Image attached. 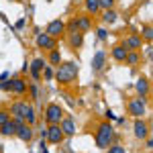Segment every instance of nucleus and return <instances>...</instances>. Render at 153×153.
<instances>
[{"label": "nucleus", "mask_w": 153, "mask_h": 153, "mask_svg": "<svg viewBox=\"0 0 153 153\" xmlns=\"http://www.w3.org/2000/svg\"><path fill=\"white\" fill-rule=\"evenodd\" d=\"M53 78L61 84L74 82V80L78 78V65H76V61H63V63H59V68H57V71H55Z\"/></svg>", "instance_id": "1"}, {"label": "nucleus", "mask_w": 153, "mask_h": 153, "mask_svg": "<svg viewBox=\"0 0 153 153\" xmlns=\"http://www.w3.org/2000/svg\"><path fill=\"white\" fill-rule=\"evenodd\" d=\"M110 141H112V125H110V123H102V125H98L96 145H98L100 149H106Z\"/></svg>", "instance_id": "2"}, {"label": "nucleus", "mask_w": 153, "mask_h": 153, "mask_svg": "<svg viewBox=\"0 0 153 153\" xmlns=\"http://www.w3.org/2000/svg\"><path fill=\"white\" fill-rule=\"evenodd\" d=\"M129 112L133 114L135 118H141L145 112H147V106H145V100H143L141 96L139 98H133L129 100Z\"/></svg>", "instance_id": "3"}, {"label": "nucleus", "mask_w": 153, "mask_h": 153, "mask_svg": "<svg viewBox=\"0 0 153 153\" xmlns=\"http://www.w3.org/2000/svg\"><path fill=\"white\" fill-rule=\"evenodd\" d=\"M63 137H65V135H63V131H61V127H59V123H51V125H49V129H47V139H49V143L59 145Z\"/></svg>", "instance_id": "4"}, {"label": "nucleus", "mask_w": 153, "mask_h": 153, "mask_svg": "<svg viewBox=\"0 0 153 153\" xmlns=\"http://www.w3.org/2000/svg\"><path fill=\"white\" fill-rule=\"evenodd\" d=\"M45 117H47L49 125H51V123H59V120L63 118V110H61L59 104H49L47 110H45Z\"/></svg>", "instance_id": "5"}, {"label": "nucleus", "mask_w": 153, "mask_h": 153, "mask_svg": "<svg viewBox=\"0 0 153 153\" xmlns=\"http://www.w3.org/2000/svg\"><path fill=\"white\" fill-rule=\"evenodd\" d=\"M37 47H43V49H55V39L49 37L47 33H39L37 35Z\"/></svg>", "instance_id": "6"}, {"label": "nucleus", "mask_w": 153, "mask_h": 153, "mask_svg": "<svg viewBox=\"0 0 153 153\" xmlns=\"http://www.w3.org/2000/svg\"><path fill=\"white\" fill-rule=\"evenodd\" d=\"M63 31H65V23H63V21H51V23L47 25V31H45V33H47L49 37H57V35H61Z\"/></svg>", "instance_id": "7"}, {"label": "nucleus", "mask_w": 153, "mask_h": 153, "mask_svg": "<svg viewBox=\"0 0 153 153\" xmlns=\"http://www.w3.org/2000/svg\"><path fill=\"white\" fill-rule=\"evenodd\" d=\"M45 68V59H41V57H37L31 61V76H33V80L35 82H39L41 80V70Z\"/></svg>", "instance_id": "8"}, {"label": "nucleus", "mask_w": 153, "mask_h": 153, "mask_svg": "<svg viewBox=\"0 0 153 153\" xmlns=\"http://www.w3.org/2000/svg\"><path fill=\"white\" fill-rule=\"evenodd\" d=\"M8 90H12L14 94H25L27 92V84H25L23 78H12L8 82Z\"/></svg>", "instance_id": "9"}, {"label": "nucleus", "mask_w": 153, "mask_h": 153, "mask_svg": "<svg viewBox=\"0 0 153 153\" xmlns=\"http://www.w3.org/2000/svg\"><path fill=\"white\" fill-rule=\"evenodd\" d=\"M133 133H135V137H137V139H145V137H147V133H149V129H147V125L143 123L141 118H137V120H135V125H133Z\"/></svg>", "instance_id": "10"}, {"label": "nucleus", "mask_w": 153, "mask_h": 153, "mask_svg": "<svg viewBox=\"0 0 153 153\" xmlns=\"http://www.w3.org/2000/svg\"><path fill=\"white\" fill-rule=\"evenodd\" d=\"M16 135H19L23 141H31V139H33V129L27 127L25 123H19V125H16Z\"/></svg>", "instance_id": "11"}, {"label": "nucleus", "mask_w": 153, "mask_h": 153, "mask_svg": "<svg viewBox=\"0 0 153 153\" xmlns=\"http://www.w3.org/2000/svg\"><path fill=\"white\" fill-rule=\"evenodd\" d=\"M59 127H61V131H63V135H74L76 133V123H74V118H61L59 120Z\"/></svg>", "instance_id": "12"}, {"label": "nucleus", "mask_w": 153, "mask_h": 153, "mask_svg": "<svg viewBox=\"0 0 153 153\" xmlns=\"http://www.w3.org/2000/svg\"><path fill=\"white\" fill-rule=\"evenodd\" d=\"M0 135H2V137H12V135H16V123H14V120H6L4 125H0Z\"/></svg>", "instance_id": "13"}, {"label": "nucleus", "mask_w": 153, "mask_h": 153, "mask_svg": "<svg viewBox=\"0 0 153 153\" xmlns=\"http://www.w3.org/2000/svg\"><path fill=\"white\" fill-rule=\"evenodd\" d=\"M104 61H106V53H104V51H96L94 59H92V70L100 71L102 68H104Z\"/></svg>", "instance_id": "14"}, {"label": "nucleus", "mask_w": 153, "mask_h": 153, "mask_svg": "<svg viewBox=\"0 0 153 153\" xmlns=\"http://www.w3.org/2000/svg\"><path fill=\"white\" fill-rule=\"evenodd\" d=\"M10 112L14 114V118H23L25 120V112H27V102H14L10 106Z\"/></svg>", "instance_id": "15"}, {"label": "nucleus", "mask_w": 153, "mask_h": 153, "mask_svg": "<svg viewBox=\"0 0 153 153\" xmlns=\"http://www.w3.org/2000/svg\"><path fill=\"white\" fill-rule=\"evenodd\" d=\"M141 37L139 35H131V37H127V39H125V41H123V45H125V47L127 49H137V47H141Z\"/></svg>", "instance_id": "16"}, {"label": "nucleus", "mask_w": 153, "mask_h": 153, "mask_svg": "<svg viewBox=\"0 0 153 153\" xmlns=\"http://www.w3.org/2000/svg\"><path fill=\"white\" fill-rule=\"evenodd\" d=\"M137 92L145 98V96H149V80L147 78H139L137 80Z\"/></svg>", "instance_id": "17"}, {"label": "nucleus", "mask_w": 153, "mask_h": 153, "mask_svg": "<svg viewBox=\"0 0 153 153\" xmlns=\"http://www.w3.org/2000/svg\"><path fill=\"white\" fill-rule=\"evenodd\" d=\"M127 51H129V49L120 43V45H117V47L112 49V57L117 59V61H125V57H127Z\"/></svg>", "instance_id": "18"}, {"label": "nucleus", "mask_w": 153, "mask_h": 153, "mask_svg": "<svg viewBox=\"0 0 153 153\" xmlns=\"http://www.w3.org/2000/svg\"><path fill=\"white\" fill-rule=\"evenodd\" d=\"M86 10L96 14V12L100 10V4H98V0H86Z\"/></svg>", "instance_id": "19"}, {"label": "nucleus", "mask_w": 153, "mask_h": 153, "mask_svg": "<svg viewBox=\"0 0 153 153\" xmlns=\"http://www.w3.org/2000/svg\"><path fill=\"white\" fill-rule=\"evenodd\" d=\"M76 21H78V31H88V29H90V19L80 16V19H76Z\"/></svg>", "instance_id": "20"}, {"label": "nucleus", "mask_w": 153, "mask_h": 153, "mask_svg": "<svg viewBox=\"0 0 153 153\" xmlns=\"http://www.w3.org/2000/svg\"><path fill=\"white\" fill-rule=\"evenodd\" d=\"M49 61H51L53 65H59V61H61V53H59L57 49H51V53H49Z\"/></svg>", "instance_id": "21"}, {"label": "nucleus", "mask_w": 153, "mask_h": 153, "mask_svg": "<svg viewBox=\"0 0 153 153\" xmlns=\"http://www.w3.org/2000/svg\"><path fill=\"white\" fill-rule=\"evenodd\" d=\"M125 61H127V63H131V65H135V63L139 61V53H137V51H127Z\"/></svg>", "instance_id": "22"}, {"label": "nucleus", "mask_w": 153, "mask_h": 153, "mask_svg": "<svg viewBox=\"0 0 153 153\" xmlns=\"http://www.w3.org/2000/svg\"><path fill=\"white\" fill-rule=\"evenodd\" d=\"M25 118H27V123H29V125H33V123H35V110H33V106H31V104H27Z\"/></svg>", "instance_id": "23"}, {"label": "nucleus", "mask_w": 153, "mask_h": 153, "mask_svg": "<svg viewBox=\"0 0 153 153\" xmlns=\"http://www.w3.org/2000/svg\"><path fill=\"white\" fill-rule=\"evenodd\" d=\"M102 19H104L106 23H114V21H117V12L112 10V8H108V10L104 12V16H102Z\"/></svg>", "instance_id": "24"}, {"label": "nucleus", "mask_w": 153, "mask_h": 153, "mask_svg": "<svg viewBox=\"0 0 153 153\" xmlns=\"http://www.w3.org/2000/svg\"><path fill=\"white\" fill-rule=\"evenodd\" d=\"M82 41H84L82 33H74V35H71V45H74V47H80V45H82Z\"/></svg>", "instance_id": "25"}, {"label": "nucleus", "mask_w": 153, "mask_h": 153, "mask_svg": "<svg viewBox=\"0 0 153 153\" xmlns=\"http://www.w3.org/2000/svg\"><path fill=\"white\" fill-rule=\"evenodd\" d=\"M43 76H45V80H53V76H55V71H53V68H49V65H45V68H43Z\"/></svg>", "instance_id": "26"}, {"label": "nucleus", "mask_w": 153, "mask_h": 153, "mask_svg": "<svg viewBox=\"0 0 153 153\" xmlns=\"http://www.w3.org/2000/svg\"><path fill=\"white\" fill-rule=\"evenodd\" d=\"M29 92H31V98H33V100H37V98H39V88H37V84H31V86H29Z\"/></svg>", "instance_id": "27"}, {"label": "nucleus", "mask_w": 153, "mask_h": 153, "mask_svg": "<svg viewBox=\"0 0 153 153\" xmlns=\"http://www.w3.org/2000/svg\"><path fill=\"white\" fill-rule=\"evenodd\" d=\"M98 4H100V8H112V4H114V0H98Z\"/></svg>", "instance_id": "28"}, {"label": "nucleus", "mask_w": 153, "mask_h": 153, "mask_svg": "<svg viewBox=\"0 0 153 153\" xmlns=\"http://www.w3.org/2000/svg\"><path fill=\"white\" fill-rule=\"evenodd\" d=\"M6 120H10V112L8 110H0V125H4Z\"/></svg>", "instance_id": "29"}, {"label": "nucleus", "mask_w": 153, "mask_h": 153, "mask_svg": "<svg viewBox=\"0 0 153 153\" xmlns=\"http://www.w3.org/2000/svg\"><path fill=\"white\" fill-rule=\"evenodd\" d=\"M65 29H70L71 33H76V31H78V21H76V19H71L70 23L65 25Z\"/></svg>", "instance_id": "30"}, {"label": "nucleus", "mask_w": 153, "mask_h": 153, "mask_svg": "<svg viewBox=\"0 0 153 153\" xmlns=\"http://www.w3.org/2000/svg\"><path fill=\"white\" fill-rule=\"evenodd\" d=\"M108 153H127V151H125V147H120V145H112V147L108 149Z\"/></svg>", "instance_id": "31"}, {"label": "nucleus", "mask_w": 153, "mask_h": 153, "mask_svg": "<svg viewBox=\"0 0 153 153\" xmlns=\"http://www.w3.org/2000/svg\"><path fill=\"white\" fill-rule=\"evenodd\" d=\"M98 39H102V41L108 39V31L106 29H98Z\"/></svg>", "instance_id": "32"}, {"label": "nucleus", "mask_w": 153, "mask_h": 153, "mask_svg": "<svg viewBox=\"0 0 153 153\" xmlns=\"http://www.w3.org/2000/svg\"><path fill=\"white\" fill-rule=\"evenodd\" d=\"M39 149H41V153H49V151H47V143H45V141L39 143Z\"/></svg>", "instance_id": "33"}, {"label": "nucleus", "mask_w": 153, "mask_h": 153, "mask_svg": "<svg viewBox=\"0 0 153 153\" xmlns=\"http://www.w3.org/2000/svg\"><path fill=\"white\" fill-rule=\"evenodd\" d=\"M143 35H145V39H151V27H145Z\"/></svg>", "instance_id": "34"}, {"label": "nucleus", "mask_w": 153, "mask_h": 153, "mask_svg": "<svg viewBox=\"0 0 153 153\" xmlns=\"http://www.w3.org/2000/svg\"><path fill=\"white\" fill-rule=\"evenodd\" d=\"M106 118H108V120H117V117H114L112 110H106Z\"/></svg>", "instance_id": "35"}, {"label": "nucleus", "mask_w": 153, "mask_h": 153, "mask_svg": "<svg viewBox=\"0 0 153 153\" xmlns=\"http://www.w3.org/2000/svg\"><path fill=\"white\" fill-rule=\"evenodd\" d=\"M6 80H10V78H8V71H2V74H0V82H6Z\"/></svg>", "instance_id": "36"}, {"label": "nucleus", "mask_w": 153, "mask_h": 153, "mask_svg": "<svg viewBox=\"0 0 153 153\" xmlns=\"http://www.w3.org/2000/svg\"><path fill=\"white\" fill-rule=\"evenodd\" d=\"M25 23H27V21H25V19H21V21H16V25H14V27H16V29H23Z\"/></svg>", "instance_id": "37"}]
</instances>
